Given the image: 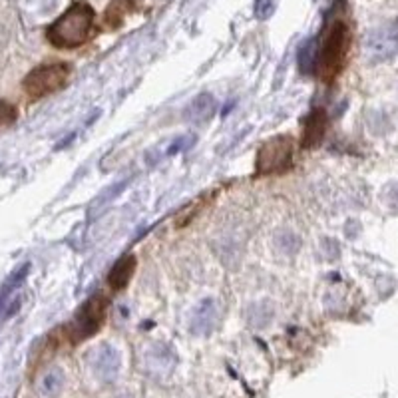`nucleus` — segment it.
Masks as SVG:
<instances>
[{"label": "nucleus", "mask_w": 398, "mask_h": 398, "mask_svg": "<svg viewBox=\"0 0 398 398\" xmlns=\"http://www.w3.org/2000/svg\"><path fill=\"white\" fill-rule=\"evenodd\" d=\"M96 12L88 2L72 4L48 28V40L56 48H78L94 36Z\"/></svg>", "instance_id": "1"}, {"label": "nucleus", "mask_w": 398, "mask_h": 398, "mask_svg": "<svg viewBox=\"0 0 398 398\" xmlns=\"http://www.w3.org/2000/svg\"><path fill=\"white\" fill-rule=\"evenodd\" d=\"M350 46L349 26L342 20H335L327 26L323 40H320L317 54H315V72L323 82L330 84L339 76V72L347 62Z\"/></svg>", "instance_id": "2"}, {"label": "nucleus", "mask_w": 398, "mask_h": 398, "mask_svg": "<svg viewBox=\"0 0 398 398\" xmlns=\"http://www.w3.org/2000/svg\"><path fill=\"white\" fill-rule=\"evenodd\" d=\"M106 309L108 301L104 295H94L90 297L82 309L76 313V317L72 320V325L68 327V335L72 342H80L86 340L90 337H94L98 329L102 327V323L106 319Z\"/></svg>", "instance_id": "3"}, {"label": "nucleus", "mask_w": 398, "mask_h": 398, "mask_svg": "<svg viewBox=\"0 0 398 398\" xmlns=\"http://www.w3.org/2000/svg\"><path fill=\"white\" fill-rule=\"evenodd\" d=\"M293 164V140L289 136H277L267 140L257 154V174H283Z\"/></svg>", "instance_id": "4"}, {"label": "nucleus", "mask_w": 398, "mask_h": 398, "mask_svg": "<svg viewBox=\"0 0 398 398\" xmlns=\"http://www.w3.org/2000/svg\"><path fill=\"white\" fill-rule=\"evenodd\" d=\"M68 76L70 68L66 64H46L32 70L24 78V90L32 98H44L52 92H58L68 82Z\"/></svg>", "instance_id": "5"}, {"label": "nucleus", "mask_w": 398, "mask_h": 398, "mask_svg": "<svg viewBox=\"0 0 398 398\" xmlns=\"http://www.w3.org/2000/svg\"><path fill=\"white\" fill-rule=\"evenodd\" d=\"M365 52L370 62H384L398 54V22H387L367 36Z\"/></svg>", "instance_id": "6"}, {"label": "nucleus", "mask_w": 398, "mask_h": 398, "mask_svg": "<svg viewBox=\"0 0 398 398\" xmlns=\"http://www.w3.org/2000/svg\"><path fill=\"white\" fill-rule=\"evenodd\" d=\"M90 369L94 370L98 379L104 382H112L120 372V355L112 345H100L88 357Z\"/></svg>", "instance_id": "7"}, {"label": "nucleus", "mask_w": 398, "mask_h": 398, "mask_svg": "<svg viewBox=\"0 0 398 398\" xmlns=\"http://www.w3.org/2000/svg\"><path fill=\"white\" fill-rule=\"evenodd\" d=\"M325 130H327V114L323 110H315L311 112V116L307 117V124H305V134H303V147L313 150L323 142L325 136Z\"/></svg>", "instance_id": "8"}, {"label": "nucleus", "mask_w": 398, "mask_h": 398, "mask_svg": "<svg viewBox=\"0 0 398 398\" xmlns=\"http://www.w3.org/2000/svg\"><path fill=\"white\" fill-rule=\"evenodd\" d=\"M175 365V357L165 347H156V349L146 352V370L157 377H165L167 372H172Z\"/></svg>", "instance_id": "9"}, {"label": "nucleus", "mask_w": 398, "mask_h": 398, "mask_svg": "<svg viewBox=\"0 0 398 398\" xmlns=\"http://www.w3.org/2000/svg\"><path fill=\"white\" fill-rule=\"evenodd\" d=\"M64 382H66L64 370L58 369V367H50L38 379L36 389H38V394L42 398H56L64 390Z\"/></svg>", "instance_id": "10"}, {"label": "nucleus", "mask_w": 398, "mask_h": 398, "mask_svg": "<svg viewBox=\"0 0 398 398\" xmlns=\"http://www.w3.org/2000/svg\"><path fill=\"white\" fill-rule=\"evenodd\" d=\"M215 112V100L214 96H209V94H201V96H197L187 106V110L184 112V117L185 122H194V124H204L207 122L209 117L214 116Z\"/></svg>", "instance_id": "11"}, {"label": "nucleus", "mask_w": 398, "mask_h": 398, "mask_svg": "<svg viewBox=\"0 0 398 398\" xmlns=\"http://www.w3.org/2000/svg\"><path fill=\"white\" fill-rule=\"evenodd\" d=\"M134 269H136V259H134L132 255L122 257V259L114 265V269L110 271V277H108L110 287H112V289H116V291L124 289L127 283H130V279H132Z\"/></svg>", "instance_id": "12"}, {"label": "nucleus", "mask_w": 398, "mask_h": 398, "mask_svg": "<svg viewBox=\"0 0 398 398\" xmlns=\"http://www.w3.org/2000/svg\"><path fill=\"white\" fill-rule=\"evenodd\" d=\"M134 9V2L132 0H114L106 10V24L110 28H117L124 24L126 16Z\"/></svg>", "instance_id": "13"}, {"label": "nucleus", "mask_w": 398, "mask_h": 398, "mask_svg": "<svg viewBox=\"0 0 398 398\" xmlns=\"http://www.w3.org/2000/svg\"><path fill=\"white\" fill-rule=\"evenodd\" d=\"M214 327V305L211 303H204L201 309L197 311L194 320V330L197 332H205Z\"/></svg>", "instance_id": "14"}, {"label": "nucleus", "mask_w": 398, "mask_h": 398, "mask_svg": "<svg viewBox=\"0 0 398 398\" xmlns=\"http://www.w3.org/2000/svg\"><path fill=\"white\" fill-rule=\"evenodd\" d=\"M19 116L16 108L9 104V102H0V126H9Z\"/></svg>", "instance_id": "15"}, {"label": "nucleus", "mask_w": 398, "mask_h": 398, "mask_svg": "<svg viewBox=\"0 0 398 398\" xmlns=\"http://www.w3.org/2000/svg\"><path fill=\"white\" fill-rule=\"evenodd\" d=\"M273 10H275V0H257V4H255V14L259 20L269 19Z\"/></svg>", "instance_id": "16"}]
</instances>
